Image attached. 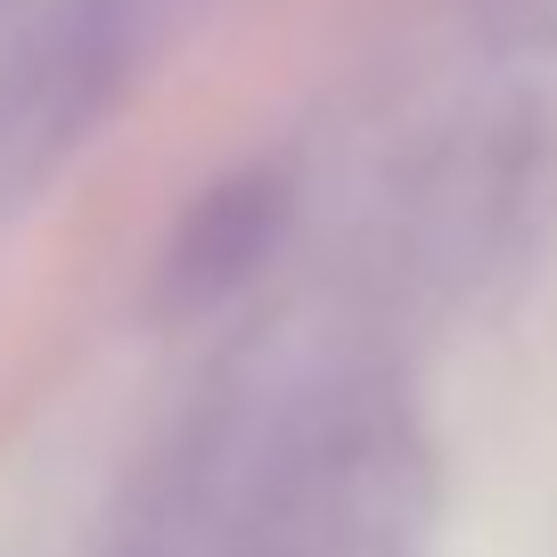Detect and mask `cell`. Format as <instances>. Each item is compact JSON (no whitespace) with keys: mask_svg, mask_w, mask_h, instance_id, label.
<instances>
[{"mask_svg":"<svg viewBox=\"0 0 557 557\" xmlns=\"http://www.w3.org/2000/svg\"><path fill=\"white\" fill-rule=\"evenodd\" d=\"M278 213H287V181L271 164H246V173L213 181L189 206V222L173 230V255H164V304L173 312H213L262 271V255L278 246Z\"/></svg>","mask_w":557,"mask_h":557,"instance_id":"obj_1","label":"cell"}]
</instances>
